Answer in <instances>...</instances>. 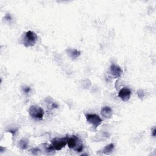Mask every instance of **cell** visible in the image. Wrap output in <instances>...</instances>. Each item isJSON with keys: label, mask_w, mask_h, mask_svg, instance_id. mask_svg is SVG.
<instances>
[{"label": "cell", "mask_w": 156, "mask_h": 156, "mask_svg": "<svg viewBox=\"0 0 156 156\" xmlns=\"http://www.w3.org/2000/svg\"><path fill=\"white\" fill-rule=\"evenodd\" d=\"M67 145L70 149H73L76 152H81L83 146L80 139L75 135L67 137Z\"/></svg>", "instance_id": "cell-1"}, {"label": "cell", "mask_w": 156, "mask_h": 156, "mask_svg": "<svg viewBox=\"0 0 156 156\" xmlns=\"http://www.w3.org/2000/svg\"><path fill=\"white\" fill-rule=\"evenodd\" d=\"M37 35L32 31H28L26 32L23 39V44L26 47L34 46L37 41Z\"/></svg>", "instance_id": "cell-2"}, {"label": "cell", "mask_w": 156, "mask_h": 156, "mask_svg": "<svg viewBox=\"0 0 156 156\" xmlns=\"http://www.w3.org/2000/svg\"><path fill=\"white\" fill-rule=\"evenodd\" d=\"M44 114V111L42 108L37 105H31L29 109V115L36 119H42Z\"/></svg>", "instance_id": "cell-3"}, {"label": "cell", "mask_w": 156, "mask_h": 156, "mask_svg": "<svg viewBox=\"0 0 156 156\" xmlns=\"http://www.w3.org/2000/svg\"><path fill=\"white\" fill-rule=\"evenodd\" d=\"M51 142L55 150L60 151L67 145V137L64 138H55Z\"/></svg>", "instance_id": "cell-4"}, {"label": "cell", "mask_w": 156, "mask_h": 156, "mask_svg": "<svg viewBox=\"0 0 156 156\" xmlns=\"http://www.w3.org/2000/svg\"><path fill=\"white\" fill-rule=\"evenodd\" d=\"M86 119L95 129L97 128L103 122L102 119L97 114L86 115Z\"/></svg>", "instance_id": "cell-5"}, {"label": "cell", "mask_w": 156, "mask_h": 156, "mask_svg": "<svg viewBox=\"0 0 156 156\" xmlns=\"http://www.w3.org/2000/svg\"><path fill=\"white\" fill-rule=\"evenodd\" d=\"M109 74L114 78L120 77L123 73V70L120 67L115 64H112L109 68Z\"/></svg>", "instance_id": "cell-6"}, {"label": "cell", "mask_w": 156, "mask_h": 156, "mask_svg": "<svg viewBox=\"0 0 156 156\" xmlns=\"http://www.w3.org/2000/svg\"><path fill=\"white\" fill-rule=\"evenodd\" d=\"M118 97L125 102L128 101L131 97V91L127 87H124L119 90Z\"/></svg>", "instance_id": "cell-7"}, {"label": "cell", "mask_w": 156, "mask_h": 156, "mask_svg": "<svg viewBox=\"0 0 156 156\" xmlns=\"http://www.w3.org/2000/svg\"><path fill=\"white\" fill-rule=\"evenodd\" d=\"M101 114L104 117L106 118H111L112 116L113 111L111 107H110L109 106H104L102 108Z\"/></svg>", "instance_id": "cell-8"}, {"label": "cell", "mask_w": 156, "mask_h": 156, "mask_svg": "<svg viewBox=\"0 0 156 156\" xmlns=\"http://www.w3.org/2000/svg\"><path fill=\"white\" fill-rule=\"evenodd\" d=\"M67 52L70 57L73 59H77L81 55V52L76 49H68L67 50Z\"/></svg>", "instance_id": "cell-9"}, {"label": "cell", "mask_w": 156, "mask_h": 156, "mask_svg": "<svg viewBox=\"0 0 156 156\" xmlns=\"http://www.w3.org/2000/svg\"><path fill=\"white\" fill-rule=\"evenodd\" d=\"M115 146H114V144L113 143H111L109 145H107L103 149V153L105 155H109L110 154L114 149Z\"/></svg>", "instance_id": "cell-10"}, {"label": "cell", "mask_w": 156, "mask_h": 156, "mask_svg": "<svg viewBox=\"0 0 156 156\" xmlns=\"http://www.w3.org/2000/svg\"><path fill=\"white\" fill-rule=\"evenodd\" d=\"M44 145V149H45V152L48 154H50L51 152H54V151H55V149L54 148L53 146L52 145V144H51V145H49V144H47V143H44L43 144Z\"/></svg>", "instance_id": "cell-11"}, {"label": "cell", "mask_w": 156, "mask_h": 156, "mask_svg": "<svg viewBox=\"0 0 156 156\" xmlns=\"http://www.w3.org/2000/svg\"><path fill=\"white\" fill-rule=\"evenodd\" d=\"M28 144H29L28 140L25 138H23L20 141L19 146L21 149L25 150L28 148Z\"/></svg>", "instance_id": "cell-12"}, {"label": "cell", "mask_w": 156, "mask_h": 156, "mask_svg": "<svg viewBox=\"0 0 156 156\" xmlns=\"http://www.w3.org/2000/svg\"><path fill=\"white\" fill-rule=\"evenodd\" d=\"M31 87L28 86H25L23 87V91L24 93H25L26 94H28L31 92Z\"/></svg>", "instance_id": "cell-13"}, {"label": "cell", "mask_w": 156, "mask_h": 156, "mask_svg": "<svg viewBox=\"0 0 156 156\" xmlns=\"http://www.w3.org/2000/svg\"><path fill=\"white\" fill-rule=\"evenodd\" d=\"M31 151L32 152V153L34 155H38L39 154V152L41 151L40 149H39V148H33L31 150Z\"/></svg>", "instance_id": "cell-14"}, {"label": "cell", "mask_w": 156, "mask_h": 156, "mask_svg": "<svg viewBox=\"0 0 156 156\" xmlns=\"http://www.w3.org/2000/svg\"><path fill=\"white\" fill-rule=\"evenodd\" d=\"M137 94H138V97H139L140 98H143V97H145V93H143V91L141 90H139L138 91V92H137Z\"/></svg>", "instance_id": "cell-15"}, {"label": "cell", "mask_w": 156, "mask_h": 156, "mask_svg": "<svg viewBox=\"0 0 156 156\" xmlns=\"http://www.w3.org/2000/svg\"><path fill=\"white\" fill-rule=\"evenodd\" d=\"M155 135H156V130H155V129L154 128V129H153L152 132V135L153 137H155Z\"/></svg>", "instance_id": "cell-16"}]
</instances>
